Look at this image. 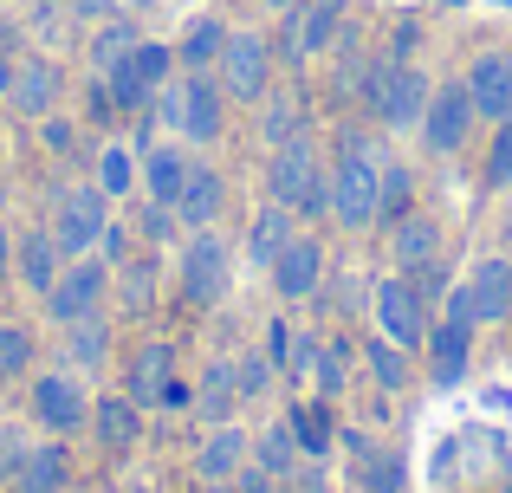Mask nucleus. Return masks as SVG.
<instances>
[{
  "label": "nucleus",
  "mask_w": 512,
  "mask_h": 493,
  "mask_svg": "<svg viewBox=\"0 0 512 493\" xmlns=\"http://www.w3.org/2000/svg\"><path fill=\"white\" fill-rule=\"evenodd\" d=\"M474 331H480V318H474V305H467V286L461 292H448V305H441V318L428 325V383L435 390H454V383H467V357H474Z\"/></svg>",
  "instance_id": "4"
},
{
  "label": "nucleus",
  "mask_w": 512,
  "mask_h": 493,
  "mask_svg": "<svg viewBox=\"0 0 512 493\" xmlns=\"http://www.w3.org/2000/svg\"><path fill=\"white\" fill-rule=\"evenodd\" d=\"M409 286L422 292L428 299V312H435V305H448V292H454V273L441 260H422V266H409Z\"/></svg>",
  "instance_id": "42"
},
{
  "label": "nucleus",
  "mask_w": 512,
  "mask_h": 493,
  "mask_svg": "<svg viewBox=\"0 0 512 493\" xmlns=\"http://www.w3.org/2000/svg\"><path fill=\"white\" fill-rule=\"evenodd\" d=\"M201 493H240V487H227V481H208V487H201Z\"/></svg>",
  "instance_id": "54"
},
{
  "label": "nucleus",
  "mask_w": 512,
  "mask_h": 493,
  "mask_svg": "<svg viewBox=\"0 0 512 493\" xmlns=\"http://www.w3.org/2000/svg\"><path fill=\"white\" fill-rule=\"evenodd\" d=\"M428 325H435V312H428V299L409 286V273H389V279H376V331L383 338H396L402 351H422L428 344Z\"/></svg>",
  "instance_id": "8"
},
{
  "label": "nucleus",
  "mask_w": 512,
  "mask_h": 493,
  "mask_svg": "<svg viewBox=\"0 0 512 493\" xmlns=\"http://www.w3.org/2000/svg\"><path fill=\"white\" fill-rule=\"evenodd\" d=\"M46 143H52V150H72V124H59V117H46Z\"/></svg>",
  "instance_id": "50"
},
{
  "label": "nucleus",
  "mask_w": 512,
  "mask_h": 493,
  "mask_svg": "<svg viewBox=\"0 0 512 493\" xmlns=\"http://www.w3.org/2000/svg\"><path fill=\"white\" fill-rule=\"evenodd\" d=\"M474 91H467V78H448V85L428 91V111H422V143L435 156H461L467 143H474Z\"/></svg>",
  "instance_id": "7"
},
{
  "label": "nucleus",
  "mask_w": 512,
  "mask_h": 493,
  "mask_svg": "<svg viewBox=\"0 0 512 493\" xmlns=\"http://www.w3.org/2000/svg\"><path fill=\"white\" fill-rule=\"evenodd\" d=\"M150 299H156V266L137 260V266L124 273V305H130V312H150Z\"/></svg>",
  "instance_id": "43"
},
{
  "label": "nucleus",
  "mask_w": 512,
  "mask_h": 493,
  "mask_svg": "<svg viewBox=\"0 0 512 493\" xmlns=\"http://www.w3.org/2000/svg\"><path fill=\"white\" fill-rule=\"evenodd\" d=\"M227 130V85L214 72H188L182 78V137L214 143Z\"/></svg>",
  "instance_id": "13"
},
{
  "label": "nucleus",
  "mask_w": 512,
  "mask_h": 493,
  "mask_svg": "<svg viewBox=\"0 0 512 493\" xmlns=\"http://www.w3.org/2000/svg\"><path fill=\"white\" fill-rule=\"evenodd\" d=\"M487 182L493 189H512V111L500 117V124H493V150H487Z\"/></svg>",
  "instance_id": "41"
},
{
  "label": "nucleus",
  "mask_w": 512,
  "mask_h": 493,
  "mask_svg": "<svg viewBox=\"0 0 512 493\" xmlns=\"http://www.w3.org/2000/svg\"><path fill=\"white\" fill-rule=\"evenodd\" d=\"M214 72H221L227 98L260 104L266 91H273V72H279L273 39H266V33H227V46H221V59H214Z\"/></svg>",
  "instance_id": "6"
},
{
  "label": "nucleus",
  "mask_w": 512,
  "mask_h": 493,
  "mask_svg": "<svg viewBox=\"0 0 512 493\" xmlns=\"http://www.w3.org/2000/svg\"><path fill=\"white\" fill-rule=\"evenodd\" d=\"M357 357H363V370H370V383L376 390H409V351H402L396 338H363L357 344Z\"/></svg>",
  "instance_id": "26"
},
{
  "label": "nucleus",
  "mask_w": 512,
  "mask_h": 493,
  "mask_svg": "<svg viewBox=\"0 0 512 493\" xmlns=\"http://www.w3.org/2000/svg\"><path fill=\"white\" fill-rule=\"evenodd\" d=\"M7 91H13V59L0 52V98H7Z\"/></svg>",
  "instance_id": "51"
},
{
  "label": "nucleus",
  "mask_w": 512,
  "mask_h": 493,
  "mask_svg": "<svg viewBox=\"0 0 512 493\" xmlns=\"http://www.w3.org/2000/svg\"><path fill=\"white\" fill-rule=\"evenodd\" d=\"M91 429H98L104 448H130L143 435V409L130 396H104V403H91Z\"/></svg>",
  "instance_id": "28"
},
{
  "label": "nucleus",
  "mask_w": 512,
  "mask_h": 493,
  "mask_svg": "<svg viewBox=\"0 0 512 493\" xmlns=\"http://www.w3.org/2000/svg\"><path fill=\"white\" fill-rule=\"evenodd\" d=\"M137 39L143 33L130 20H98V33H91V65H98V72H104V65H117L130 46H137Z\"/></svg>",
  "instance_id": "38"
},
{
  "label": "nucleus",
  "mask_w": 512,
  "mask_h": 493,
  "mask_svg": "<svg viewBox=\"0 0 512 493\" xmlns=\"http://www.w3.org/2000/svg\"><path fill=\"white\" fill-rule=\"evenodd\" d=\"M175 377V357H169V344H143L137 357H130V377H124V396L137 409H150V403H163V383Z\"/></svg>",
  "instance_id": "22"
},
{
  "label": "nucleus",
  "mask_w": 512,
  "mask_h": 493,
  "mask_svg": "<svg viewBox=\"0 0 512 493\" xmlns=\"http://www.w3.org/2000/svg\"><path fill=\"white\" fill-rule=\"evenodd\" d=\"M104 202H111V195H104L98 182H85V189H65V195H59V215H52V241H59L65 260H78V253H91V247L104 241V228H111Z\"/></svg>",
  "instance_id": "10"
},
{
  "label": "nucleus",
  "mask_w": 512,
  "mask_h": 493,
  "mask_svg": "<svg viewBox=\"0 0 512 493\" xmlns=\"http://www.w3.org/2000/svg\"><path fill=\"white\" fill-rule=\"evenodd\" d=\"M266 202L292 208V215H305V221L331 215V169L318 163V150L305 137L273 150V163H266Z\"/></svg>",
  "instance_id": "2"
},
{
  "label": "nucleus",
  "mask_w": 512,
  "mask_h": 493,
  "mask_svg": "<svg viewBox=\"0 0 512 493\" xmlns=\"http://www.w3.org/2000/svg\"><path fill=\"white\" fill-rule=\"evenodd\" d=\"M292 338H299V331H292L286 318H273V325H266V357H273V364H279V377H286V370H292Z\"/></svg>",
  "instance_id": "45"
},
{
  "label": "nucleus",
  "mask_w": 512,
  "mask_h": 493,
  "mask_svg": "<svg viewBox=\"0 0 512 493\" xmlns=\"http://www.w3.org/2000/svg\"><path fill=\"white\" fill-rule=\"evenodd\" d=\"M506 241H512V215H506Z\"/></svg>",
  "instance_id": "55"
},
{
  "label": "nucleus",
  "mask_w": 512,
  "mask_h": 493,
  "mask_svg": "<svg viewBox=\"0 0 512 493\" xmlns=\"http://www.w3.org/2000/svg\"><path fill=\"white\" fill-rule=\"evenodd\" d=\"M454 7H461V0H454Z\"/></svg>",
  "instance_id": "56"
},
{
  "label": "nucleus",
  "mask_w": 512,
  "mask_h": 493,
  "mask_svg": "<svg viewBox=\"0 0 512 493\" xmlns=\"http://www.w3.org/2000/svg\"><path fill=\"white\" fill-rule=\"evenodd\" d=\"M338 435L350 448V468H357L363 493H402V455H396V448H376L363 429H338Z\"/></svg>",
  "instance_id": "16"
},
{
  "label": "nucleus",
  "mask_w": 512,
  "mask_h": 493,
  "mask_svg": "<svg viewBox=\"0 0 512 493\" xmlns=\"http://www.w3.org/2000/svg\"><path fill=\"white\" fill-rule=\"evenodd\" d=\"M7 260H13V247H7V234H0V279H7Z\"/></svg>",
  "instance_id": "52"
},
{
  "label": "nucleus",
  "mask_w": 512,
  "mask_h": 493,
  "mask_svg": "<svg viewBox=\"0 0 512 493\" xmlns=\"http://www.w3.org/2000/svg\"><path fill=\"white\" fill-rule=\"evenodd\" d=\"M273 292L286 305H299V299H318V286H325V241H312V234H292L286 247L273 253Z\"/></svg>",
  "instance_id": "11"
},
{
  "label": "nucleus",
  "mask_w": 512,
  "mask_h": 493,
  "mask_svg": "<svg viewBox=\"0 0 512 493\" xmlns=\"http://www.w3.org/2000/svg\"><path fill=\"white\" fill-rule=\"evenodd\" d=\"M26 364H33V331L26 325H0V383L20 377Z\"/></svg>",
  "instance_id": "40"
},
{
  "label": "nucleus",
  "mask_w": 512,
  "mask_h": 493,
  "mask_svg": "<svg viewBox=\"0 0 512 493\" xmlns=\"http://www.w3.org/2000/svg\"><path fill=\"white\" fill-rule=\"evenodd\" d=\"M137 156H130L124 150V143H104V150H98V189L104 195H130V189H137Z\"/></svg>",
  "instance_id": "37"
},
{
  "label": "nucleus",
  "mask_w": 512,
  "mask_h": 493,
  "mask_svg": "<svg viewBox=\"0 0 512 493\" xmlns=\"http://www.w3.org/2000/svg\"><path fill=\"white\" fill-rule=\"evenodd\" d=\"M234 487H240V493H273V487H279V474H266L260 461H253V468H240V474H234Z\"/></svg>",
  "instance_id": "46"
},
{
  "label": "nucleus",
  "mask_w": 512,
  "mask_h": 493,
  "mask_svg": "<svg viewBox=\"0 0 512 493\" xmlns=\"http://www.w3.org/2000/svg\"><path fill=\"white\" fill-rule=\"evenodd\" d=\"M175 65H182L175 46H163V39H137L117 65H104V91H111L117 111H143V104L156 98V85H169Z\"/></svg>",
  "instance_id": "5"
},
{
  "label": "nucleus",
  "mask_w": 512,
  "mask_h": 493,
  "mask_svg": "<svg viewBox=\"0 0 512 493\" xmlns=\"http://www.w3.org/2000/svg\"><path fill=\"white\" fill-rule=\"evenodd\" d=\"M299 234V215L292 208H279V202H266L260 215H253V228H247V260L253 266H273V253Z\"/></svg>",
  "instance_id": "25"
},
{
  "label": "nucleus",
  "mask_w": 512,
  "mask_h": 493,
  "mask_svg": "<svg viewBox=\"0 0 512 493\" xmlns=\"http://www.w3.org/2000/svg\"><path fill=\"white\" fill-rule=\"evenodd\" d=\"M104 286H111L104 260H85V253H78V260L65 266L59 279H52V292H46L52 318H59V325H72V318H91V312H98V299H104Z\"/></svg>",
  "instance_id": "12"
},
{
  "label": "nucleus",
  "mask_w": 512,
  "mask_h": 493,
  "mask_svg": "<svg viewBox=\"0 0 512 493\" xmlns=\"http://www.w3.org/2000/svg\"><path fill=\"white\" fill-rule=\"evenodd\" d=\"M312 383H318V396H325V403H338V396L350 390V338H331V344H318Z\"/></svg>",
  "instance_id": "36"
},
{
  "label": "nucleus",
  "mask_w": 512,
  "mask_h": 493,
  "mask_svg": "<svg viewBox=\"0 0 512 493\" xmlns=\"http://www.w3.org/2000/svg\"><path fill=\"white\" fill-rule=\"evenodd\" d=\"M33 409H39V422L46 429H59V435H72V429H85L91 422V403H85V390H78L72 377H39L33 383Z\"/></svg>",
  "instance_id": "17"
},
{
  "label": "nucleus",
  "mask_w": 512,
  "mask_h": 493,
  "mask_svg": "<svg viewBox=\"0 0 512 493\" xmlns=\"http://www.w3.org/2000/svg\"><path fill=\"white\" fill-rule=\"evenodd\" d=\"M20 279L33 292H52V279H59V241H52V228L20 241Z\"/></svg>",
  "instance_id": "34"
},
{
  "label": "nucleus",
  "mask_w": 512,
  "mask_h": 493,
  "mask_svg": "<svg viewBox=\"0 0 512 493\" xmlns=\"http://www.w3.org/2000/svg\"><path fill=\"white\" fill-rule=\"evenodd\" d=\"M247 448H253V435H240L234 422H214L208 442L195 448V474L201 481H234V474L247 468Z\"/></svg>",
  "instance_id": "20"
},
{
  "label": "nucleus",
  "mask_w": 512,
  "mask_h": 493,
  "mask_svg": "<svg viewBox=\"0 0 512 493\" xmlns=\"http://www.w3.org/2000/svg\"><path fill=\"white\" fill-rule=\"evenodd\" d=\"M428 91H435V85H428V72L415 59H376V78H370L363 111H370L383 130H422Z\"/></svg>",
  "instance_id": "3"
},
{
  "label": "nucleus",
  "mask_w": 512,
  "mask_h": 493,
  "mask_svg": "<svg viewBox=\"0 0 512 493\" xmlns=\"http://www.w3.org/2000/svg\"><path fill=\"white\" fill-rule=\"evenodd\" d=\"M20 461H26V448L13 442V429H0V474H7V468H20Z\"/></svg>",
  "instance_id": "49"
},
{
  "label": "nucleus",
  "mask_w": 512,
  "mask_h": 493,
  "mask_svg": "<svg viewBox=\"0 0 512 493\" xmlns=\"http://www.w3.org/2000/svg\"><path fill=\"white\" fill-rule=\"evenodd\" d=\"M389 253H396V266L409 273V266H422V260H441V221H428V215H402L396 228H389Z\"/></svg>",
  "instance_id": "23"
},
{
  "label": "nucleus",
  "mask_w": 512,
  "mask_h": 493,
  "mask_svg": "<svg viewBox=\"0 0 512 493\" xmlns=\"http://www.w3.org/2000/svg\"><path fill=\"white\" fill-rule=\"evenodd\" d=\"M188 403H195V390H188L182 377H169L163 383V409H188Z\"/></svg>",
  "instance_id": "48"
},
{
  "label": "nucleus",
  "mask_w": 512,
  "mask_h": 493,
  "mask_svg": "<svg viewBox=\"0 0 512 493\" xmlns=\"http://www.w3.org/2000/svg\"><path fill=\"white\" fill-rule=\"evenodd\" d=\"M299 435H292V422H279V429H260L253 435V461H260L266 474H279V481H286V474H299Z\"/></svg>",
  "instance_id": "33"
},
{
  "label": "nucleus",
  "mask_w": 512,
  "mask_h": 493,
  "mask_svg": "<svg viewBox=\"0 0 512 493\" xmlns=\"http://www.w3.org/2000/svg\"><path fill=\"white\" fill-rule=\"evenodd\" d=\"M72 351L85 357V364H98V357H104V325H98V312H91V318H72Z\"/></svg>",
  "instance_id": "44"
},
{
  "label": "nucleus",
  "mask_w": 512,
  "mask_h": 493,
  "mask_svg": "<svg viewBox=\"0 0 512 493\" xmlns=\"http://www.w3.org/2000/svg\"><path fill=\"white\" fill-rule=\"evenodd\" d=\"M299 33L305 52H331L344 39V0H299Z\"/></svg>",
  "instance_id": "30"
},
{
  "label": "nucleus",
  "mask_w": 512,
  "mask_h": 493,
  "mask_svg": "<svg viewBox=\"0 0 512 493\" xmlns=\"http://www.w3.org/2000/svg\"><path fill=\"white\" fill-rule=\"evenodd\" d=\"M221 208H227L221 169L195 163V169H188V182H182V195H175V221H182V228H214V221H221Z\"/></svg>",
  "instance_id": "18"
},
{
  "label": "nucleus",
  "mask_w": 512,
  "mask_h": 493,
  "mask_svg": "<svg viewBox=\"0 0 512 493\" xmlns=\"http://www.w3.org/2000/svg\"><path fill=\"white\" fill-rule=\"evenodd\" d=\"M260 7H273V13H286V7H299V0H260Z\"/></svg>",
  "instance_id": "53"
},
{
  "label": "nucleus",
  "mask_w": 512,
  "mask_h": 493,
  "mask_svg": "<svg viewBox=\"0 0 512 493\" xmlns=\"http://www.w3.org/2000/svg\"><path fill=\"white\" fill-rule=\"evenodd\" d=\"M383 143L363 137V130H344L338 137V163H331V221L350 234L376 228V176H383Z\"/></svg>",
  "instance_id": "1"
},
{
  "label": "nucleus",
  "mask_w": 512,
  "mask_h": 493,
  "mask_svg": "<svg viewBox=\"0 0 512 493\" xmlns=\"http://www.w3.org/2000/svg\"><path fill=\"white\" fill-rule=\"evenodd\" d=\"M227 279H234V253L214 228H195L182 247V299L188 305H221L227 299Z\"/></svg>",
  "instance_id": "9"
},
{
  "label": "nucleus",
  "mask_w": 512,
  "mask_h": 493,
  "mask_svg": "<svg viewBox=\"0 0 512 493\" xmlns=\"http://www.w3.org/2000/svg\"><path fill=\"white\" fill-rule=\"evenodd\" d=\"M188 156L175 150V143H156V150H143V163H137V176H143V195L150 202H169L175 208V195H182V182H188Z\"/></svg>",
  "instance_id": "21"
},
{
  "label": "nucleus",
  "mask_w": 512,
  "mask_h": 493,
  "mask_svg": "<svg viewBox=\"0 0 512 493\" xmlns=\"http://www.w3.org/2000/svg\"><path fill=\"white\" fill-rule=\"evenodd\" d=\"M467 91H474V111L487 124H500L512 111V52L506 46H487L474 65H467Z\"/></svg>",
  "instance_id": "14"
},
{
  "label": "nucleus",
  "mask_w": 512,
  "mask_h": 493,
  "mask_svg": "<svg viewBox=\"0 0 512 493\" xmlns=\"http://www.w3.org/2000/svg\"><path fill=\"white\" fill-rule=\"evenodd\" d=\"M221 46H227V26L214 20V13H195V20L182 26V46H175V59H182L188 72H214Z\"/></svg>",
  "instance_id": "27"
},
{
  "label": "nucleus",
  "mask_w": 512,
  "mask_h": 493,
  "mask_svg": "<svg viewBox=\"0 0 512 493\" xmlns=\"http://www.w3.org/2000/svg\"><path fill=\"white\" fill-rule=\"evenodd\" d=\"M409 208H415V169L402 156H383V176H376V228L389 234Z\"/></svg>",
  "instance_id": "24"
},
{
  "label": "nucleus",
  "mask_w": 512,
  "mask_h": 493,
  "mask_svg": "<svg viewBox=\"0 0 512 493\" xmlns=\"http://www.w3.org/2000/svg\"><path fill=\"white\" fill-rule=\"evenodd\" d=\"M305 124H312V104H305L299 85H273L260 98V137L273 143V150H279V143H299Z\"/></svg>",
  "instance_id": "19"
},
{
  "label": "nucleus",
  "mask_w": 512,
  "mask_h": 493,
  "mask_svg": "<svg viewBox=\"0 0 512 493\" xmlns=\"http://www.w3.org/2000/svg\"><path fill=\"white\" fill-rule=\"evenodd\" d=\"M415 46H422V26H396V39H389V59H409Z\"/></svg>",
  "instance_id": "47"
},
{
  "label": "nucleus",
  "mask_w": 512,
  "mask_h": 493,
  "mask_svg": "<svg viewBox=\"0 0 512 493\" xmlns=\"http://www.w3.org/2000/svg\"><path fill=\"white\" fill-rule=\"evenodd\" d=\"M13 104H20L26 117H39L52 98H59V72H52L46 59H33V65H13V91H7Z\"/></svg>",
  "instance_id": "31"
},
{
  "label": "nucleus",
  "mask_w": 512,
  "mask_h": 493,
  "mask_svg": "<svg viewBox=\"0 0 512 493\" xmlns=\"http://www.w3.org/2000/svg\"><path fill=\"white\" fill-rule=\"evenodd\" d=\"M273 377H279V364L266 351H240L234 357V383H240V403H247V396H266L273 390Z\"/></svg>",
  "instance_id": "39"
},
{
  "label": "nucleus",
  "mask_w": 512,
  "mask_h": 493,
  "mask_svg": "<svg viewBox=\"0 0 512 493\" xmlns=\"http://www.w3.org/2000/svg\"><path fill=\"white\" fill-rule=\"evenodd\" d=\"M65 481H72V461H65V448H33V455L20 461V493H59Z\"/></svg>",
  "instance_id": "32"
},
{
  "label": "nucleus",
  "mask_w": 512,
  "mask_h": 493,
  "mask_svg": "<svg viewBox=\"0 0 512 493\" xmlns=\"http://www.w3.org/2000/svg\"><path fill=\"white\" fill-rule=\"evenodd\" d=\"M234 403H240L234 364H208V377H201V390H195V409L208 422H227V416H234Z\"/></svg>",
  "instance_id": "35"
},
{
  "label": "nucleus",
  "mask_w": 512,
  "mask_h": 493,
  "mask_svg": "<svg viewBox=\"0 0 512 493\" xmlns=\"http://www.w3.org/2000/svg\"><path fill=\"white\" fill-rule=\"evenodd\" d=\"M292 435H299V448H305V455H331V442H338V422H331V403H325V396H312V403H292Z\"/></svg>",
  "instance_id": "29"
},
{
  "label": "nucleus",
  "mask_w": 512,
  "mask_h": 493,
  "mask_svg": "<svg viewBox=\"0 0 512 493\" xmlns=\"http://www.w3.org/2000/svg\"><path fill=\"white\" fill-rule=\"evenodd\" d=\"M461 286H467V305H474L480 325H506V312H512V260L506 253H487Z\"/></svg>",
  "instance_id": "15"
}]
</instances>
